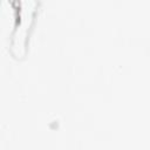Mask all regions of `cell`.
Instances as JSON below:
<instances>
[{"mask_svg": "<svg viewBox=\"0 0 150 150\" xmlns=\"http://www.w3.org/2000/svg\"><path fill=\"white\" fill-rule=\"evenodd\" d=\"M22 7L18 11V22L12 34L11 50L15 57H22L26 52V41L28 38V30L30 28L33 16H34V1H23L21 2Z\"/></svg>", "mask_w": 150, "mask_h": 150, "instance_id": "obj_1", "label": "cell"}]
</instances>
